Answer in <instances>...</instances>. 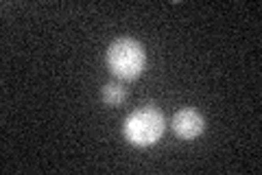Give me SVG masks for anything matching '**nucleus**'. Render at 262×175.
I'll list each match as a JSON object with an SVG mask.
<instances>
[{"label":"nucleus","mask_w":262,"mask_h":175,"mask_svg":"<svg viewBox=\"0 0 262 175\" xmlns=\"http://www.w3.org/2000/svg\"><path fill=\"white\" fill-rule=\"evenodd\" d=\"M107 66L114 77L122 81L138 79L146 68V53L140 42L131 37H120L107 48Z\"/></svg>","instance_id":"f257e3e1"},{"label":"nucleus","mask_w":262,"mask_h":175,"mask_svg":"<svg viewBox=\"0 0 262 175\" xmlns=\"http://www.w3.org/2000/svg\"><path fill=\"white\" fill-rule=\"evenodd\" d=\"M166 129V119L158 107H140L131 112L125 121V138L136 147H151L162 138Z\"/></svg>","instance_id":"f03ea898"},{"label":"nucleus","mask_w":262,"mask_h":175,"mask_svg":"<svg viewBox=\"0 0 262 175\" xmlns=\"http://www.w3.org/2000/svg\"><path fill=\"white\" fill-rule=\"evenodd\" d=\"M170 127H173L175 136L184 138V140H192V138H199L206 129V119L192 110V107H184V110L175 112V116L170 119Z\"/></svg>","instance_id":"7ed1b4c3"},{"label":"nucleus","mask_w":262,"mask_h":175,"mask_svg":"<svg viewBox=\"0 0 262 175\" xmlns=\"http://www.w3.org/2000/svg\"><path fill=\"white\" fill-rule=\"evenodd\" d=\"M101 96H103V103L105 105H120L127 99V90L122 88V83L110 81V83H105V86H103Z\"/></svg>","instance_id":"20e7f679"}]
</instances>
